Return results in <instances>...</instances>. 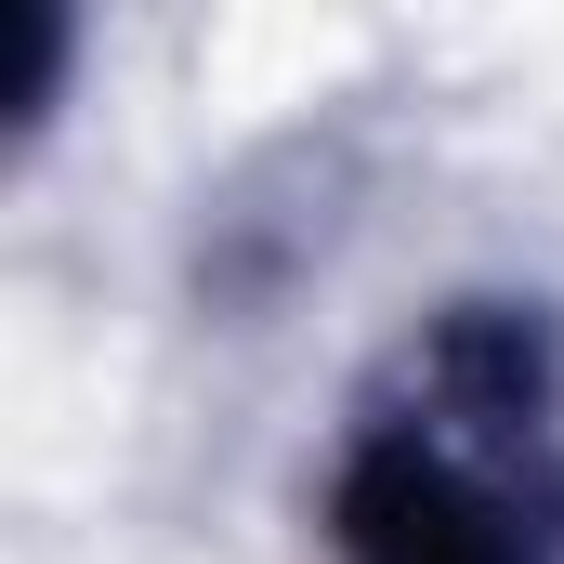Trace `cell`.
<instances>
[{
	"label": "cell",
	"mask_w": 564,
	"mask_h": 564,
	"mask_svg": "<svg viewBox=\"0 0 564 564\" xmlns=\"http://www.w3.org/2000/svg\"><path fill=\"white\" fill-rule=\"evenodd\" d=\"M315 564H564V302L446 289L315 446Z\"/></svg>",
	"instance_id": "obj_1"
},
{
	"label": "cell",
	"mask_w": 564,
	"mask_h": 564,
	"mask_svg": "<svg viewBox=\"0 0 564 564\" xmlns=\"http://www.w3.org/2000/svg\"><path fill=\"white\" fill-rule=\"evenodd\" d=\"M79 13L66 0H0V144L26 158V144L66 119V79H79Z\"/></svg>",
	"instance_id": "obj_2"
}]
</instances>
